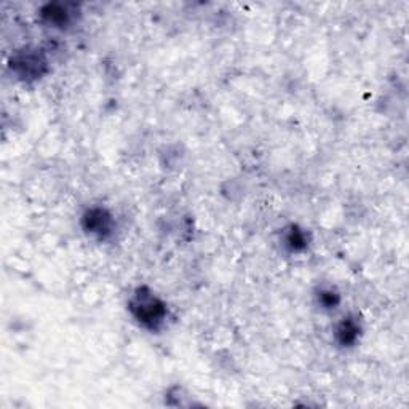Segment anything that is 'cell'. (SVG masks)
<instances>
[{"label": "cell", "mask_w": 409, "mask_h": 409, "mask_svg": "<svg viewBox=\"0 0 409 409\" xmlns=\"http://www.w3.org/2000/svg\"><path fill=\"white\" fill-rule=\"evenodd\" d=\"M128 310L139 326L157 333L167 323L168 307L152 289L139 287L134 289L128 301Z\"/></svg>", "instance_id": "1"}, {"label": "cell", "mask_w": 409, "mask_h": 409, "mask_svg": "<svg viewBox=\"0 0 409 409\" xmlns=\"http://www.w3.org/2000/svg\"><path fill=\"white\" fill-rule=\"evenodd\" d=\"M46 60L37 50L18 51L10 60V69L19 80H37L46 72Z\"/></svg>", "instance_id": "2"}, {"label": "cell", "mask_w": 409, "mask_h": 409, "mask_svg": "<svg viewBox=\"0 0 409 409\" xmlns=\"http://www.w3.org/2000/svg\"><path fill=\"white\" fill-rule=\"evenodd\" d=\"M82 227L90 237H95L98 240H107L113 234L116 222L109 210L102 206H91L82 216Z\"/></svg>", "instance_id": "3"}, {"label": "cell", "mask_w": 409, "mask_h": 409, "mask_svg": "<svg viewBox=\"0 0 409 409\" xmlns=\"http://www.w3.org/2000/svg\"><path fill=\"white\" fill-rule=\"evenodd\" d=\"M361 333L360 322H356V318L347 317L336 328V340L340 347H352L356 344L358 336Z\"/></svg>", "instance_id": "4"}, {"label": "cell", "mask_w": 409, "mask_h": 409, "mask_svg": "<svg viewBox=\"0 0 409 409\" xmlns=\"http://www.w3.org/2000/svg\"><path fill=\"white\" fill-rule=\"evenodd\" d=\"M42 18L53 28H66L72 21V12H69L67 5L50 3L42 10Z\"/></svg>", "instance_id": "5"}, {"label": "cell", "mask_w": 409, "mask_h": 409, "mask_svg": "<svg viewBox=\"0 0 409 409\" xmlns=\"http://www.w3.org/2000/svg\"><path fill=\"white\" fill-rule=\"evenodd\" d=\"M283 245L288 248L289 251L293 253H301L309 245V238L307 234H305L304 229L298 226H289V229H287L283 237Z\"/></svg>", "instance_id": "6"}, {"label": "cell", "mask_w": 409, "mask_h": 409, "mask_svg": "<svg viewBox=\"0 0 409 409\" xmlns=\"http://www.w3.org/2000/svg\"><path fill=\"white\" fill-rule=\"evenodd\" d=\"M317 298H318V304L323 305V309H328V310L336 309V305H339V302H340L339 293L334 291L333 288L320 289Z\"/></svg>", "instance_id": "7"}]
</instances>
